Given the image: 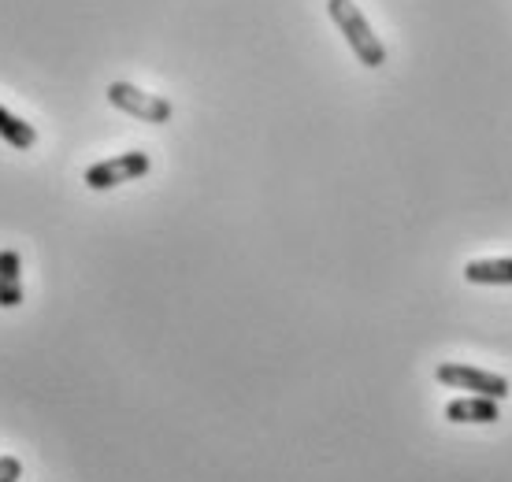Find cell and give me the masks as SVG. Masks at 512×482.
<instances>
[{
	"label": "cell",
	"mask_w": 512,
	"mask_h": 482,
	"mask_svg": "<svg viewBox=\"0 0 512 482\" xmlns=\"http://www.w3.org/2000/svg\"><path fill=\"white\" fill-rule=\"evenodd\" d=\"M0 138L8 141L12 149H34V141H38V130L30 127V123H23L19 115H12L8 108H0Z\"/></svg>",
	"instance_id": "ba28073f"
},
{
	"label": "cell",
	"mask_w": 512,
	"mask_h": 482,
	"mask_svg": "<svg viewBox=\"0 0 512 482\" xmlns=\"http://www.w3.org/2000/svg\"><path fill=\"white\" fill-rule=\"evenodd\" d=\"M19 479H23V460L0 457V482H19Z\"/></svg>",
	"instance_id": "9c48e42d"
},
{
	"label": "cell",
	"mask_w": 512,
	"mask_h": 482,
	"mask_svg": "<svg viewBox=\"0 0 512 482\" xmlns=\"http://www.w3.org/2000/svg\"><path fill=\"white\" fill-rule=\"evenodd\" d=\"M327 15L334 19V26L342 30L346 45L353 49L364 67H383L386 64V45L379 41V34L372 30V23L364 19L353 0H327Z\"/></svg>",
	"instance_id": "6da1fadb"
},
{
	"label": "cell",
	"mask_w": 512,
	"mask_h": 482,
	"mask_svg": "<svg viewBox=\"0 0 512 482\" xmlns=\"http://www.w3.org/2000/svg\"><path fill=\"white\" fill-rule=\"evenodd\" d=\"M464 279L475 286H512V256H490V260H472L464 267Z\"/></svg>",
	"instance_id": "52a82bcc"
},
{
	"label": "cell",
	"mask_w": 512,
	"mask_h": 482,
	"mask_svg": "<svg viewBox=\"0 0 512 482\" xmlns=\"http://www.w3.org/2000/svg\"><path fill=\"white\" fill-rule=\"evenodd\" d=\"M153 171V160H149V153H119V156H108V160H101V164H93L90 171H86V186L97 193L104 190H116V186H123V182H138V178H145Z\"/></svg>",
	"instance_id": "277c9868"
},
{
	"label": "cell",
	"mask_w": 512,
	"mask_h": 482,
	"mask_svg": "<svg viewBox=\"0 0 512 482\" xmlns=\"http://www.w3.org/2000/svg\"><path fill=\"white\" fill-rule=\"evenodd\" d=\"M435 379L442 386H453V390H464V394H479V397H494V401H505L512 394V386L505 375H494V371L472 368V364H438Z\"/></svg>",
	"instance_id": "7a4b0ae2"
},
{
	"label": "cell",
	"mask_w": 512,
	"mask_h": 482,
	"mask_svg": "<svg viewBox=\"0 0 512 482\" xmlns=\"http://www.w3.org/2000/svg\"><path fill=\"white\" fill-rule=\"evenodd\" d=\"M23 305V260L15 249H0V308Z\"/></svg>",
	"instance_id": "8992f818"
},
{
	"label": "cell",
	"mask_w": 512,
	"mask_h": 482,
	"mask_svg": "<svg viewBox=\"0 0 512 482\" xmlns=\"http://www.w3.org/2000/svg\"><path fill=\"white\" fill-rule=\"evenodd\" d=\"M104 97H108L112 108L134 115V119H141V123H156V127H160V123H171V115H175V108H171L167 97L145 93V89L130 86V82H112Z\"/></svg>",
	"instance_id": "3957f363"
},
{
	"label": "cell",
	"mask_w": 512,
	"mask_h": 482,
	"mask_svg": "<svg viewBox=\"0 0 512 482\" xmlns=\"http://www.w3.org/2000/svg\"><path fill=\"white\" fill-rule=\"evenodd\" d=\"M442 416H446L449 423H498V419H501V401H494V397L468 394V397L449 401Z\"/></svg>",
	"instance_id": "5b68a950"
}]
</instances>
